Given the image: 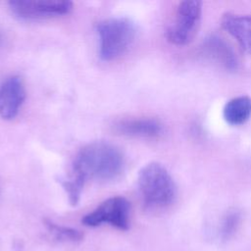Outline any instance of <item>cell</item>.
Wrapping results in <instances>:
<instances>
[{
  "label": "cell",
  "instance_id": "1",
  "mask_svg": "<svg viewBox=\"0 0 251 251\" xmlns=\"http://www.w3.org/2000/svg\"><path fill=\"white\" fill-rule=\"evenodd\" d=\"M124 155L115 145L106 141H94L83 146L75 155L72 174L61 180L72 206L79 202L83 186L87 180H111L122 173Z\"/></svg>",
  "mask_w": 251,
  "mask_h": 251
},
{
  "label": "cell",
  "instance_id": "2",
  "mask_svg": "<svg viewBox=\"0 0 251 251\" xmlns=\"http://www.w3.org/2000/svg\"><path fill=\"white\" fill-rule=\"evenodd\" d=\"M137 186L142 202L148 210L166 209L176 197V186L172 176L157 162L149 163L139 171Z\"/></svg>",
  "mask_w": 251,
  "mask_h": 251
},
{
  "label": "cell",
  "instance_id": "3",
  "mask_svg": "<svg viewBox=\"0 0 251 251\" xmlns=\"http://www.w3.org/2000/svg\"><path fill=\"white\" fill-rule=\"evenodd\" d=\"M97 33L100 58L112 61L125 54L131 46L136 36V27L128 18H110L98 24Z\"/></svg>",
  "mask_w": 251,
  "mask_h": 251
},
{
  "label": "cell",
  "instance_id": "4",
  "mask_svg": "<svg viewBox=\"0 0 251 251\" xmlns=\"http://www.w3.org/2000/svg\"><path fill=\"white\" fill-rule=\"evenodd\" d=\"M201 15L202 3L200 1L185 0L179 2L165 29L166 39L177 46L190 43L199 30Z\"/></svg>",
  "mask_w": 251,
  "mask_h": 251
},
{
  "label": "cell",
  "instance_id": "5",
  "mask_svg": "<svg viewBox=\"0 0 251 251\" xmlns=\"http://www.w3.org/2000/svg\"><path fill=\"white\" fill-rule=\"evenodd\" d=\"M130 204L122 196H114L106 199L93 211L86 214L82 224L87 226H98L108 224L121 230L129 228Z\"/></svg>",
  "mask_w": 251,
  "mask_h": 251
},
{
  "label": "cell",
  "instance_id": "6",
  "mask_svg": "<svg viewBox=\"0 0 251 251\" xmlns=\"http://www.w3.org/2000/svg\"><path fill=\"white\" fill-rule=\"evenodd\" d=\"M10 10L25 20H39L69 14L73 3L68 0H13Z\"/></svg>",
  "mask_w": 251,
  "mask_h": 251
},
{
  "label": "cell",
  "instance_id": "7",
  "mask_svg": "<svg viewBox=\"0 0 251 251\" xmlns=\"http://www.w3.org/2000/svg\"><path fill=\"white\" fill-rule=\"evenodd\" d=\"M25 99V89L22 79L13 75L0 85V117L4 120L14 119Z\"/></svg>",
  "mask_w": 251,
  "mask_h": 251
},
{
  "label": "cell",
  "instance_id": "8",
  "mask_svg": "<svg viewBox=\"0 0 251 251\" xmlns=\"http://www.w3.org/2000/svg\"><path fill=\"white\" fill-rule=\"evenodd\" d=\"M222 27L247 54H251V15L226 12L221 18Z\"/></svg>",
  "mask_w": 251,
  "mask_h": 251
},
{
  "label": "cell",
  "instance_id": "9",
  "mask_svg": "<svg viewBox=\"0 0 251 251\" xmlns=\"http://www.w3.org/2000/svg\"><path fill=\"white\" fill-rule=\"evenodd\" d=\"M115 130L123 135L132 137H155L162 130V125L153 119H128L119 121Z\"/></svg>",
  "mask_w": 251,
  "mask_h": 251
},
{
  "label": "cell",
  "instance_id": "10",
  "mask_svg": "<svg viewBox=\"0 0 251 251\" xmlns=\"http://www.w3.org/2000/svg\"><path fill=\"white\" fill-rule=\"evenodd\" d=\"M223 117L231 126L244 124L251 117V98L247 95L231 98L224 106Z\"/></svg>",
  "mask_w": 251,
  "mask_h": 251
},
{
  "label": "cell",
  "instance_id": "11",
  "mask_svg": "<svg viewBox=\"0 0 251 251\" xmlns=\"http://www.w3.org/2000/svg\"><path fill=\"white\" fill-rule=\"evenodd\" d=\"M204 49L207 54L220 62L226 69H236L237 59L232 49L220 37L211 36L207 38Z\"/></svg>",
  "mask_w": 251,
  "mask_h": 251
},
{
  "label": "cell",
  "instance_id": "12",
  "mask_svg": "<svg viewBox=\"0 0 251 251\" xmlns=\"http://www.w3.org/2000/svg\"><path fill=\"white\" fill-rule=\"evenodd\" d=\"M43 223L47 230L59 241L79 242L83 238V233L74 227L58 225L48 219H44Z\"/></svg>",
  "mask_w": 251,
  "mask_h": 251
},
{
  "label": "cell",
  "instance_id": "13",
  "mask_svg": "<svg viewBox=\"0 0 251 251\" xmlns=\"http://www.w3.org/2000/svg\"><path fill=\"white\" fill-rule=\"evenodd\" d=\"M240 223V214L236 210L229 211L224 218L221 226V236L226 240L230 238L236 231Z\"/></svg>",
  "mask_w": 251,
  "mask_h": 251
},
{
  "label": "cell",
  "instance_id": "14",
  "mask_svg": "<svg viewBox=\"0 0 251 251\" xmlns=\"http://www.w3.org/2000/svg\"><path fill=\"white\" fill-rule=\"evenodd\" d=\"M0 42H1V35H0Z\"/></svg>",
  "mask_w": 251,
  "mask_h": 251
}]
</instances>
